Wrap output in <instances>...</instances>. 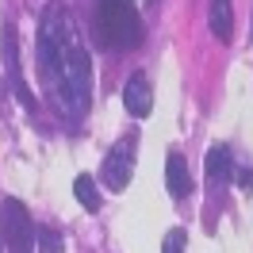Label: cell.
Returning a JSON list of instances; mask_svg holds the SVG:
<instances>
[{"label": "cell", "instance_id": "6da1fadb", "mask_svg": "<svg viewBox=\"0 0 253 253\" xmlns=\"http://www.w3.org/2000/svg\"><path fill=\"white\" fill-rule=\"evenodd\" d=\"M39 77H42V88L62 115L81 119L88 111V104H92V62H88V50L81 42L69 12H62V8H50L42 19Z\"/></svg>", "mask_w": 253, "mask_h": 253}, {"label": "cell", "instance_id": "7a4b0ae2", "mask_svg": "<svg viewBox=\"0 0 253 253\" xmlns=\"http://www.w3.org/2000/svg\"><path fill=\"white\" fill-rule=\"evenodd\" d=\"M96 27H100L104 46L111 50H130L142 42V16H138L134 0H100Z\"/></svg>", "mask_w": 253, "mask_h": 253}, {"label": "cell", "instance_id": "3957f363", "mask_svg": "<svg viewBox=\"0 0 253 253\" xmlns=\"http://www.w3.org/2000/svg\"><path fill=\"white\" fill-rule=\"evenodd\" d=\"M0 219H4V246H8V253L35 250V219L27 215L23 200H4L0 204Z\"/></svg>", "mask_w": 253, "mask_h": 253}, {"label": "cell", "instance_id": "277c9868", "mask_svg": "<svg viewBox=\"0 0 253 253\" xmlns=\"http://www.w3.org/2000/svg\"><path fill=\"white\" fill-rule=\"evenodd\" d=\"M134 134L130 138H123V142H115V150L108 154V161H104V184H108L111 192H123L126 184H130V173H134Z\"/></svg>", "mask_w": 253, "mask_h": 253}, {"label": "cell", "instance_id": "5b68a950", "mask_svg": "<svg viewBox=\"0 0 253 253\" xmlns=\"http://www.w3.org/2000/svg\"><path fill=\"white\" fill-rule=\"evenodd\" d=\"M123 104L134 119H146L154 111V92H150V77L146 73H130L123 84Z\"/></svg>", "mask_w": 253, "mask_h": 253}, {"label": "cell", "instance_id": "8992f818", "mask_svg": "<svg viewBox=\"0 0 253 253\" xmlns=\"http://www.w3.org/2000/svg\"><path fill=\"white\" fill-rule=\"evenodd\" d=\"M165 184H169V196H173V200H184L192 192L188 161L180 158V154H169V161H165Z\"/></svg>", "mask_w": 253, "mask_h": 253}, {"label": "cell", "instance_id": "52a82bcc", "mask_svg": "<svg viewBox=\"0 0 253 253\" xmlns=\"http://www.w3.org/2000/svg\"><path fill=\"white\" fill-rule=\"evenodd\" d=\"M230 169H234L230 150H226V146H211V150H207V180L222 188V184L230 180Z\"/></svg>", "mask_w": 253, "mask_h": 253}, {"label": "cell", "instance_id": "ba28073f", "mask_svg": "<svg viewBox=\"0 0 253 253\" xmlns=\"http://www.w3.org/2000/svg\"><path fill=\"white\" fill-rule=\"evenodd\" d=\"M207 23H211V31L219 35L222 42H230V39H234V12H230V0H211Z\"/></svg>", "mask_w": 253, "mask_h": 253}, {"label": "cell", "instance_id": "9c48e42d", "mask_svg": "<svg viewBox=\"0 0 253 253\" xmlns=\"http://www.w3.org/2000/svg\"><path fill=\"white\" fill-rule=\"evenodd\" d=\"M73 196H77V204L84 207V211H100V192H96V180L88 173H81L77 180H73Z\"/></svg>", "mask_w": 253, "mask_h": 253}, {"label": "cell", "instance_id": "30bf717a", "mask_svg": "<svg viewBox=\"0 0 253 253\" xmlns=\"http://www.w3.org/2000/svg\"><path fill=\"white\" fill-rule=\"evenodd\" d=\"M35 238H39V253H65V242L54 226H35Z\"/></svg>", "mask_w": 253, "mask_h": 253}, {"label": "cell", "instance_id": "8fae6325", "mask_svg": "<svg viewBox=\"0 0 253 253\" xmlns=\"http://www.w3.org/2000/svg\"><path fill=\"white\" fill-rule=\"evenodd\" d=\"M184 242H188V234L176 226V230H169V234H165V246H161V250H165V253H184Z\"/></svg>", "mask_w": 253, "mask_h": 253}, {"label": "cell", "instance_id": "7c38bea8", "mask_svg": "<svg viewBox=\"0 0 253 253\" xmlns=\"http://www.w3.org/2000/svg\"><path fill=\"white\" fill-rule=\"evenodd\" d=\"M238 180H242V188H246V192H253V173H242Z\"/></svg>", "mask_w": 253, "mask_h": 253}]
</instances>
